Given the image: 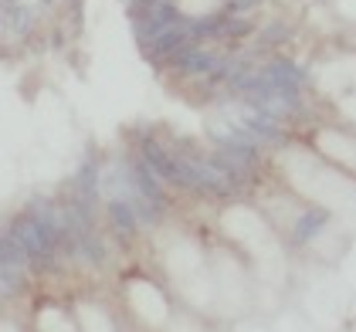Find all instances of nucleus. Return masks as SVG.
<instances>
[{"instance_id": "3", "label": "nucleus", "mask_w": 356, "mask_h": 332, "mask_svg": "<svg viewBox=\"0 0 356 332\" xmlns=\"http://www.w3.org/2000/svg\"><path fill=\"white\" fill-rule=\"evenodd\" d=\"M211 268H214V285H218V302L224 305H241L248 299V275L238 261V254L231 248L211 251Z\"/></svg>"}, {"instance_id": "6", "label": "nucleus", "mask_w": 356, "mask_h": 332, "mask_svg": "<svg viewBox=\"0 0 356 332\" xmlns=\"http://www.w3.org/2000/svg\"><path fill=\"white\" fill-rule=\"evenodd\" d=\"M173 3L184 17H207V14H218L224 7V0H173Z\"/></svg>"}, {"instance_id": "5", "label": "nucleus", "mask_w": 356, "mask_h": 332, "mask_svg": "<svg viewBox=\"0 0 356 332\" xmlns=\"http://www.w3.org/2000/svg\"><path fill=\"white\" fill-rule=\"evenodd\" d=\"M34 329L38 332H82L75 312H65V308H58V305H44V308L38 312Z\"/></svg>"}, {"instance_id": "7", "label": "nucleus", "mask_w": 356, "mask_h": 332, "mask_svg": "<svg viewBox=\"0 0 356 332\" xmlns=\"http://www.w3.org/2000/svg\"><path fill=\"white\" fill-rule=\"evenodd\" d=\"M166 332H207V326H200L191 312H173V319H170Z\"/></svg>"}, {"instance_id": "4", "label": "nucleus", "mask_w": 356, "mask_h": 332, "mask_svg": "<svg viewBox=\"0 0 356 332\" xmlns=\"http://www.w3.org/2000/svg\"><path fill=\"white\" fill-rule=\"evenodd\" d=\"M72 312H75L79 329H82V332H115V326H112V315H109V308H106V305L88 302V299H79V302L72 305Z\"/></svg>"}, {"instance_id": "1", "label": "nucleus", "mask_w": 356, "mask_h": 332, "mask_svg": "<svg viewBox=\"0 0 356 332\" xmlns=\"http://www.w3.org/2000/svg\"><path fill=\"white\" fill-rule=\"evenodd\" d=\"M220 227H224V234H227L234 244H241V248H245L248 254H254V258H265V254H275V251H278V244H275V238H272V224L261 221V214L245 207V204L227 207V210L220 214Z\"/></svg>"}, {"instance_id": "2", "label": "nucleus", "mask_w": 356, "mask_h": 332, "mask_svg": "<svg viewBox=\"0 0 356 332\" xmlns=\"http://www.w3.org/2000/svg\"><path fill=\"white\" fill-rule=\"evenodd\" d=\"M126 302L133 308L139 322L153 332H163L173 319V308H170V299L163 295L160 285H153L149 278H129L126 281Z\"/></svg>"}]
</instances>
